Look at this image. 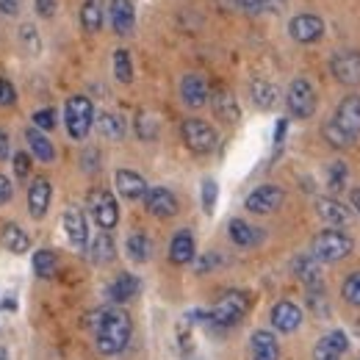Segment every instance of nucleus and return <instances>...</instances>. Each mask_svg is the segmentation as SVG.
Instances as JSON below:
<instances>
[{
  "instance_id": "nucleus-1",
  "label": "nucleus",
  "mask_w": 360,
  "mask_h": 360,
  "mask_svg": "<svg viewBox=\"0 0 360 360\" xmlns=\"http://www.w3.org/2000/svg\"><path fill=\"white\" fill-rule=\"evenodd\" d=\"M91 333L100 355H120L131 341L134 324L122 308H103L91 314Z\"/></svg>"
},
{
  "instance_id": "nucleus-2",
  "label": "nucleus",
  "mask_w": 360,
  "mask_h": 360,
  "mask_svg": "<svg viewBox=\"0 0 360 360\" xmlns=\"http://www.w3.org/2000/svg\"><path fill=\"white\" fill-rule=\"evenodd\" d=\"M360 136V94H349L335 108V117L324 125V139L335 150H347Z\"/></svg>"
},
{
  "instance_id": "nucleus-3",
  "label": "nucleus",
  "mask_w": 360,
  "mask_h": 360,
  "mask_svg": "<svg viewBox=\"0 0 360 360\" xmlns=\"http://www.w3.org/2000/svg\"><path fill=\"white\" fill-rule=\"evenodd\" d=\"M247 311H250V297H247V291H227L225 297H219V302L202 316H205L208 327L230 330V327H236V324L247 316Z\"/></svg>"
},
{
  "instance_id": "nucleus-4",
  "label": "nucleus",
  "mask_w": 360,
  "mask_h": 360,
  "mask_svg": "<svg viewBox=\"0 0 360 360\" xmlns=\"http://www.w3.org/2000/svg\"><path fill=\"white\" fill-rule=\"evenodd\" d=\"M349 252H352V238L338 227H327V230L314 236L311 255L321 264H335V261L347 258Z\"/></svg>"
},
{
  "instance_id": "nucleus-5",
  "label": "nucleus",
  "mask_w": 360,
  "mask_h": 360,
  "mask_svg": "<svg viewBox=\"0 0 360 360\" xmlns=\"http://www.w3.org/2000/svg\"><path fill=\"white\" fill-rule=\"evenodd\" d=\"M64 125L67 134L75 141H84L94 125V105L86 94H72L64 105Z\"/></svg>"
},
{
  "instance_id": "nucleus-6",
  "label": "nucleus",
  "mask_w": 360,
  "mask_h": 360,
  "mask_svg": "<svg viewBox=\"0 0 360 360\" xmlns=\"http://www.w3.org/2000/svg\"><path fill=\"white\" fill-rule=\"evenodd\" d=\"M180 139H183V144H186L191 153H197V155L214 153V150H217V141H219L217 131H214L205 120H197V117H191V120H186V122L180 125Z\"/></svg>"
},
{
  "instance_id": "nucleus-7",
  "label": "nucleus",
  "mask_w": 360,
  "mask_h": 360,
  "mask_svg": "<svg viewBox=\"0 0 360 360\" xmlns=\"http://www.w3.org/2000/svg\"><path fill=\"white\" fill-rule=\"evenodd\" d=\"M86 208H89L91 219L108 233L120 222V205L108 188H91L86 194Z\"/></svg>"
},
{
  "instance_id": "nucleus-8",
  "label": "nucleus",
  "mask_w": 360,
  "mask_h": 360,
  "mask_svg": "<svg viewBox=\"0 0 360 360\" xmlns=\"http://www.w3.org/2000/svg\"><path fill=\"white\" fill-rule=\"evenodd\" d=\"M285 105H288L291 117H297V120H308V117H314L316 89L305 81V78H297V81L288 86V91H285Z\"/></svg>"
},
{
  "instance_id": "nucleus-9",
  "label": "nucleus",
  "mask_w": 360,
  "mask_h": 360,
  "mask_svg": "<svg viewBox=\"0 0 360 360\" xmlns=\"http://www.w3.org/2000/svg\"><path fill=\"white\" fill-rule=\"evenodd\" d=\"M333 78L344 86H358L360 84V53L358 50H338L330 58Z\"/></svg>"
},
{
  "instance_id": "nucleus-10",
  "label": "nucleus",
  "mask_w": 360,
  "mask_h": 360,
  "mask_svg": "<svg viewBox=\"0 0 360 360\" xmlns=\"http://www.w3.org/2000/svg\"><path fill=\"white\" fill-rule=\"evenodd\" d=\"M283 202H285V191H283L280 186H258V188L250 191V197L244 200L247 211H250V214H261V217L274 214Z\"/></svg>"
},
{
  "instance_id": "nucleus-11",
  "label": "nucleus",
  "mask_w": 360,
  "mask_h": 360,
  "mask_svg": "<svg viewBox=\"0 0 360 360\" xmlns=\"http://www.w3.org/2000/svg\"><path fill=\"white\" fill-rule=\"evenodd\" d=\"M288 34L300 45H314V42H319L324 37V20L316 17V14H297L288 22Z\"/></svg>"
},
{
  "instance_id": "nucleus-12",
  "label": "nucleus",
  "mask_w": 360,
  "mask_h": 360,
  "mask_svg": "<svg viewBox=\"0 0 360 360\" xmlns=\"http://www.w3.org/2000/svg\"><path fill=\"white\" fill-rule=\"evenodd\" d=\"M141 200H144V208H147L153 217H158V219H172L180 208L178 197H175L169 188H164V186L147 188V194H144Z\"/></svg>"
},
{
  "instance_id": "nucleus-13",
  "label": "nucleus",
  "mask_w": 360,
  "mask_h": 360,
  "mask_svg": "<svg viewBox=\"0 0 360 360\" xmlns=\"http://www.w3.org/2000/svg\"><path fill=\"white\" fill-rule=\"evenodd\" d=\"M61 225H64V233H67V238H70V244L75 250H86V244H89V222H86V214L78 205H70L64 211Z\"/></svg>"
},
{
  "instance_id": "nucleus-14",
  "label": "nucleus",
  "mask_w": 360,
  "mask_h": 360,
  "mask_svg": "<svg viewBox=\"0 0 360 360\" xmlns=\"http://www.w3.org/2000/svg\"><path fill=\"white\" fill-rule=\"evenodd\" d=\"M300 324H302V311H300V305H294L291 300H280V302L271 308V327H274L277 333L288 335V333L300 330Z\"/></svg>"
},
{
  "instance_id": "nucleus-15",
  "label": "nucleus",
  "mask_w": 360,
  "mask_h": 360,
  "mask_svg": "<svg viewBox=\"0 0 360 360\" xmlns=\"http://www.w3.org/2000/svg\"><path fill=\"white\" fill-rule=\"evenodd\" d=\"M316 214L321 217V222H327L330 227H347L352 222L349 205L338 202L335 197H319L316 200Z\"/></svg>"
},
{
  "instance_id": "nucleus-16",
  "label": "nucleus",
  "mask_w": 360,
  "mask_h": 360,
  "mask_svg": "<svg viewBox=\"0 0 360 360\" xmlns=\"http://www.w3.org/2000/svg\"><path fill=\"white\" fill-rule=\"evenodd\" d=\"M180 97H183V103H186L188 108H202V105L208 103V97H211L205 78L197 75V72L183 75V81H180Z\"/></svg>"
},
{
  "instance_id": "nucleus-17",
  "label": "nucleus",
  "mask_w": 360,
  "mask_h": 360,
  "mask_svg": "<svg viewBox=\"0 0 360 360\" xmlns=\"http://www.w3.org/2000/svg\"><path fill=\"white\" fill-rule=\"evenodd\" d=\"M50 197H53V188H50V180L47 178H34L28 183V214L34 219H42L47 214Z\"/></svg>"
},
{
  "instance_id": "nucleus-18",
  "label": "nucleus",
  "mask_w": 360,
  "mask_h": 360,
  "mask_svg": "<svg viewBox=\"0 0 360 360\" xmlns=\"http://www.w3.org/2000/svg\"><path fill=\"white\" fill-rule=\"evenodd\" d=\"M108 20H111V28H114L120 37H128L136 25L134 0H111V6H108Z\"/></svg>"
},
{
  "instance_id": "nucleus-19",
  "label": "nucleus",
  "mask_w": 360,
  "mask_h": 360,
  "mask_svg": "<svg viewBox=\"0 0 360 360\" xmlns=\"http://www.w3.org/2000/svg\"><path fill=\"white\" fill-rule=\"evenodd\" d=\"M347 349H349L347 333H344V330H333V333H327L324 338H319V344H316V349H314V358L316 360L341 358Z\"/></svg>"
},
{
  "instance_id": "nucleus-20",
  "label": "nucleus",
  "mask_w": 360,
  "mask_h": 360,
  "mask_svg": "<svg viewBox=\"0 0 360 360\" xmlns=\"http://www.w3.org/2000/svg\"><path fill=\"white\" fill-rule=\"evenodd\" d=\"M250 355L252 360H280V344L269 330H255L250 338Z\"/></svg>"
},
{
  "instance_id": "nucleus-21",
  "label": "nucleus",
  "mask_w": 360,
  "mask_h": 360,
  "mask_svg": "<svg viewBox=\"0 0 360 360\" xmlns=\"http://www.w3.org/2000/svg\"><path fill=\"white\" fill-rule=\"evenodd\" d=\"M0 247L14 252V255H25L31 250V236L14 222H6L0 227Z\"/></svg>"
},
{
  "instance_id": "nucleus-22",
  "label": "nucleus",
  "mask_w": 360,
  "mask_h": 360,
  "mask_svg": "<svg viewBox=\"0 0 360 360\" xmlns=\"http://www.w3.org/2000/svg\"><path fill=\"white\" fill-rule=\"evenodd\" d=\"M211 105H214V114L222 120V122H238L241 117V108H238V100L230 89H217L211 91Z\"/></svg>"
},
{
  "instance_id": "nucleus-23",
  "label": "nucleus",
  "mask_w": 360,
  "mask_h": 360,
  "mask_svg": "<svg viewBox=\"0 0 360 360\" xmlns=\"http://www.w3.org/2000/svg\"><path fill=\"white\" fill-rule=\"evenodd\" d=\"M114 183H117V191L125 197V200H141L147 194V180L141 178L134 169H120L114 175Z\"/></svg>"
},
{
  "instance_id": "nucleus-24",
  "label": "nucleus",
  "mask_w": 360,
  "mask_h": 360,
  "mask_svg": "<svg viewBox=\"0 0 360 360\" xmlns=\"http://www.w3.org/2000/svg\"><path fill=\"white\" fill-rule=\"evenodd\" d=\"M194 255H197L194 236H191L188 230L175 233V238H172V244H169V261H172V264H178V266H186V264H191V261H194Z\"/></svg>"
},
{
  "instance_id": "nucleus-25",
  "label": "nucleus",
  "mask_w": 360,
  "mask_h": 360,
  "mask_svg": "<svg viewBox=\"0 0 360 360\" xmlns=\"http://www.w3.org/2000/svg\"><path fill=\"white\" fill-rule=\"evenodd\" d=\"M25 141H28V150H31L34 161H42V164H53L56 161V147H53V141L42 131L28 128L25 131Z\"/></svg>"
},
{
  "instance_id": "nucleus-26",
  "label": "nucleus",
  "mask_w": 360,
  "mask_h": 360,
  "mask_svg": "<svg viewBox=\"0 0 360 360\" xmlns=\"http://www.w3.org/2000/svg\"><path fill=\"white\" fill-rule=\"evenodd\" d=\"M89 258L91 264H97V266H105V264H111L117 258V244H114V238H111L108 230H103V233L94 236V241H91L89 247Z\"/></svg>"
},
{
  "instance_id": "nucleus-27",
  "label": "nucleus",
  "mask_w": 360,
  "mask_h": 360,
  "mask_svg": "<svg viewBox=\"0 0 360 360\" xmlns=\"http://www.w3.org/2000/svg\"><path fill=\"white\" fill-rule=\"evenodd\" d=\"M227 236H230V241L236 244V247H241V250H250V247H255L264 236H261V230H255V227L250 225V222H244V219H233L230 225H227Z\"/></svg>"
},
{
  "instance_id": "nucleus-28",
  "label": "nucleus",
  "mask_w": 360,
  "mask_h": 360,
  "mask_svg": "<svg viewBox=\"0 0 360 360\" xmlns=\"http://www.w3.org/2000/svg\"><path fill=\"white\" fill-rule=\"evenodd\" d=\"M94 125H97V131H100L103 139H111V141L125 139V120H122L120 114H114V111H100V114H94Z\"/></svg>"
},
{
  "instance_id": "nucleus-29",
  "label": "nucleus",
  "mask_w": 360,
  "mask_h": 360,
  "mask_svg": "<svg viewBox=\"0 0 360 360\" xmlns=\"http://www.w3.org/2000/svg\"><path fill=\"white\" fill-rule=\"evenodd\" d=\"M294 274H297L308 288L324 285V283H321V261H316L314 255H300V258L294 261Z\"/></svg>"
},
{
  "instance_id": "nucleus-30",
  "label": "nucleus",
  "mask_w": 360,
  "mask_h": 360,
  "mask_svg": "<svg viewBox=\"0 0 360 360\" xmlns=\"http://www.w3.org/2000/svg\"><path fill=\"white\" fill-rule=\"evenodd\" d=\"M136 294H139V280H136L134 274H120V277L108 285V300L117 302V305L134 300Z\"/></svg>"
},
{
  "instance_id": "nucleus-31",
  "label": "nucleus",
  "mask_w": 360,
  "mask_h": 360,
  "mask_svg": "<svg viewBox=\"0 0 360 360\" xmlns=\"http://www.w3.org/2000/svg\"><path fill=\"white\" fill-rule=\"evenodd\" d=\"M103 20H105V0H86L81 6V25L89 34H97L103 28Z\"/></svg>"
},
{
  "instance_id": "nucleus-32",
  "label": "nucleus",
  "mask_w": 360,
  "mask_h": 360,
  "mask_svg": "<svg viewBox=\"0 0 360 360\" xmlns=\"http://www.w3.org/2000/svg\"><path fill=\"white\" fill-rule=\"evenodd\" d=\"M125 250H128V258L134 264H147L153 258V241L144 233H131L125 241Z\"/></svg>"
},
{
  "instance_id": "nucleus-33",
  "label": "nucleus",
  "mask_w": 360,
  "mask_h": 360,
  "mask_svg": "<svg viewBox=\"0 0 360 360\" xmlns=\"http://www.w3.org/2000/svg\"><path fill=\"white\" fill-rule=\"evenodd\" d=\"M252 103L261 108V111H269L274 108V103H277V86L269 84V81H252Z\"/></svg>"
},
{
  "instance_id": "nucleus-34",
  "label": "nucleus",
  "mask_w": 360,
  "mask_h": 360,
  "mask_svg": "<svg viewBox=\"0 0 360 360\" xmlns=\"http://www.w3.org/2000/svg\"><path fill=\"white\" fill-rule=\"evenodd\" d=\"M31 266H34V274L37 277H42V280H50L56 269H58V261H56V252L53 250H37L34 252V261H31Z\"/></svg>"
},
{
  "instance_id": "nucleus-35",
  "label": "nucleus",
  "mask_w": 360,
  "mask_h": 360,
  "mask_svg": "<svg viewBox=\"0 0 360 360\" xmlns=\"http://www.w3.org/2000/svg\"><path fill=\"white\" fill-rule=\"evenodd\" d=\"M114 75L120 84H131L134 81V61H131V53L125 47H120L114 53Z\"/></svg>"
},
{
  "instance_id": "nucleus-36",
  "label": "nucleus",
  "mask_w": 360,
  "mask_h": 360,
  "mask_svg": "<svg viewBox=\"0 0 360 360\" xmlns=\"http://www.w3.org/2000/svg\"><path fill=\"white\" fill-rule=\"evenodd\" d=\"M308 308H311V314H316L319 319H327V316H330V300L324 297V285L308 288Z\"/></svg>"
},
{
  "instance_id": "nucleus-37",
  "label": "nucleus",
  "mask_w": 360,
  "mask_h": 360,
  "mask_svg": "<svg viewBox=\"0 0 360 360\" xmlns=\"http://www.w3.org/2000/svg\"><path fill=\"white\" fill-rule=\"evenodd\" d=\"M136 134H139V139L141 141H153L155 136H158V125H155V120L150 117V114H139L136 117Z\"/></svg>"
},
{
  "instance_id": "nucleus-38",
  "label": "nucleus",
  "mask_w": 360,
  "mask_h": 360,
  "mask_svg": "<svg viewBox=\"0 0 360 360\" xmlns=\"http://www.w3.org/2000/svg\"><path fill=\"white\" fill-rule=\"evenodd\" d=\"M217 197H219V186L214 178H205L202 180V211L205 214H214L217 208Z\"/></svg>"
},
{
  "instance_id": "nucleus-39",
  "label": "nucleus",
  "mask_w": 360,
  "mask_h": 360,
  "mask_svg": "<svg viewBox=\"0 0 360 360\" xmlns=\"http://www.w3.org/2000/svg\"><path fill=\"white\" fill-rule=\"evenodd\" d=\"M341 294H344V300H347L349 305H360V271L349 274V277L344 280Z\"/></svg>"
},
{
  "instance_id": "nucleus-40",
  "label": "nucleus",
  "mask_w": 360,
  "mask_h": 360,
  "mask_svg": "<svg viewBox=\"0 0 360 360\" xmlns=\"http://www.w3.org/2000/svg\"><path fill=\"white\" fill-rule=\"evenodd\" d=\"M31 120H34V125H31V128H37V131L47 134V131H53V128H56V108H39Z\"/></svg>"
},
{
  "instance_id": "nucleus-41",
  "label": "nucleus",
  "mask_w": 360,
  "mask_h": 360,
  "mask_svg": "<svg viewBox=\"0 0 360 360\" xmlns=\"http://www.w3.org/2000/svg\"><path fill=\"white\" fill-rule=\"evenodd\" d=\"M14 175L20 180H25L31 175V167H34V158H31V153H14Z\"/></svg>"
},
{
  "instance_id": "nucleus-42",
  "label": "nucleus",
  "mask_w": 360,
  "mask_h": 360,
  "mask_svg": "<svg viewBox=\"0 0 360 360\" xmlns=\"http://www.w3.org/2000/svg\"><path fill=\"white\" fill-rule=\"evenodd\" d=\"M20 37H22V45H25L28 53L37 56V53L42 50V39H39V34L34 31V25H22V28H20Z\"/></svg>"
},
{
  "instance_id": "nucleus-43",
  "label": "nucleus",
  "mask_w": 360,
  "mask_h": 360,
  "mask_svg": "<svg viewBox=\"0 0 360 360\" xmlns=\"http://www.w3.org/2000/svg\"><path fill=\"white\" fill-rule=\"evenodd\" d=\"M344 183H347V167H344V164H333L330 172H327V186H330L333 191H341Z\"/></svg>"
},
{
  "instance_id": "nucleus-44",
  "label": "nucleus",
  "mask_w": 360,
  "mask_h": 360,
  "mask_svg": "<svg viewBox=\"0 0 360 360\" xmlns=\"http://www.w3.org/2000/svg\"><path fill=\"white\" fill-rule=\"evenodd\" d=\"M14 100H17V89L11 86V81L0 78V105H14Z\"/></svg>"
},
{
  "instance_id": "nucleus-45",
  "label": "nucleus",
  "mask_w": 360,
  "mask_h": 360,
  "mask_svg": "<svg viewBox=\"0 0 360 360\" xmlns=\"http://www.w3.org/2000/svg\"><path fill=\"white\" fill-rule=\"evenodd\" d=\"M58 11V0H37V14L50 20L53 14Z\"/></svg>"
},
{
  "instance_id": "nucleus-46",
  "label": "nucleus",
  "mask_w": 360,
  "mask_h": 360,
  "mask_svg": "<svg viewBox=\"0 0 360 360\" xmlns=\"http://www.w3.org/2000/svg\"><path fill=\"white\" fill-rule=\"evenodd\" d=\"M11 197H14V183L6 175H0V205H6Z\"/></svg>"
},
{
  "instance_id": "nucleus-47",
  "label": "nucleus",
  "mask_w": 360,
  "mask_h": 360,
  "mask_svg": "<svg viewBox=\"0 0 360 360\" xmlns=\"http://www.w3.org/2000/svg\"><path fill=\"white\" fill-rule=\"evenodd\" d=\"M20 8H22V0H0V14L14 17V14H20Z\"/></svg>"
},
{
  "instance_id": "nucleus-48",
  "label": "nucleus",
  "mask_w": 360,
  "mask_h": 360,
  "mask_svg": "<svg viewBox=\"0 0 360 360\" xmlns=\"http://www.w3.org/2000/svg\"><path fill=\"white\" fill-rule=\"evenodd\" d=\"M8 150H11L8 136H6V131H0V161H6V158H8Z\"/></svg>"
},
{
  "instance_id": "nucleus-49",
  "label": "nucleus",
  "mask_w": 360,
  "mask_h": 360,
  "mask_svg": "<svg viewBox=\"0 0 360 360\" xmlns=\"http://www.w3.org/2000/svg\"><path fill=\"white\" fill-rule=\"evenodd\" d=\"M214 264H219V258H217V255H205V258L200 261V266H197V269H200V271H208L211 266H214Z\"/></svg>"
},
{
  "instance_id": "nucleus-50",
  "label": "nucleus",
  "mask_w": 360,
  "mask_h": 360,
  "mask_svg": "<svg viewBox=\"0 0 360 360\" xmlns=\"http://www.w3.org/2000/svg\"><path fill=\"white\" fill-rule=\"evenodd\" d=\"M285 131H288V122H285V120H280V122H277V128H274V141H277V144L283 141Z\"/></svg>"
},
{
  "instance_id": "nucleus-51",
  "label": "nucleus",
  "mask_w": 360,
  "mask_h": 360,
  "mask_svg": "<svg viewBox=\"0 0 360 360\" xmlns=\"http://www.w3.org/2000/svg\"><path fill=\"white\" fill-rule=\"evenodd\" d=\"M349 200H352V208L360 214V188H352V191H349Z\"/></svg>"
},
{
  "instance_id": "nucleus-52",
  "label": "nucleus",
  "mask_w": 360,
  "mask_h": 360,
  "mask_svg": "<svg viewBox=\"0 0 360 360\" xmlns=\"http://www.w3.org/2000/svg\"><path fill=\"white\" fill-rule=\"evenodd\" d=\"M0 360H8V352H6L3 347H0Z\"/></svg>"
},
{
  "instance_id": "nucleus-53",
  "label": "nucleus",
  "mask_w": 360,
  "mask_h": 360,
  "mask_svg": "<svg viewBox=\"0 0 360 360\" xmlns=\"http://www.w3.org/2000/svg\"><path fill=\"white\" fill-rule=\"evenodd\" d=\"M327 360H338V358H327Z\"/></svg>"
}]
</instances>
